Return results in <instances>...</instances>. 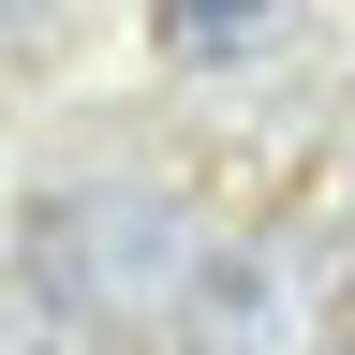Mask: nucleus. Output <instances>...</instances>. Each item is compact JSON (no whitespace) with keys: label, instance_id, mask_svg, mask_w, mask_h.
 <instances>
[{"label":"nucleus","instance_id":"nucleus-1","mask_svg":"<svg viewBox=\"0 0 355 355\" xmlns=\"http://www.w3.org/2000/svg\"><path fill=\"white\" fill-rule=\"evenodd\" d=\"M15 266H30L44 296L104 311V326H178L207 237H193V207H178V193H148V178H74V193H30Z\"/></svg>","mask_w":355,"mask_h":355},{"label":"nucleus","instance_id":"nucleus-2","mask_svg":"<svg viewBox=\"0 0 355 355\" xmlns=\"http://www.w3.org/2000/svg\"><path fill=\"white\" fill-rule=\"evenodd\" d=\"M178 355H311V266L282 237H207L178 296Z\"/></svg>","mask_w":355,"mask_h":355},{"label":"nucleus","instance_id":"nucleus-3","mask_svg":"<svg viewBox=\"0 0 355 355\" xmlns=\"http://www.w3.org/2000/svg\"><path fill=\"white\" fill-rule=\"evenodd\" d=\"M282 0H148V44L178 74H252V60H282Z\"/></svg>","mask_w":355,"mask_h":355},{"label":"nucleus","instance_id":"nucleus-4","mask_svg":"<svg viewBox=\"0 0 355 355\" xmlns=\"http://www.w3.org/2000/svg\"><path fill=\"white\" fill-rule=\"evenodd\" d=\"M0 355H133V326H104V311L44 296L30 266H0Z\"/></svg>","mask_w":355,"mask_h":355},{"label":"nucleus","instance_id":"nucleus-5","mask_svg":"<svg viewBox=\"0 0 355 355\" xmlns=\"http://www.w3.org/2000/svg\"><path fill=\"white\" fill-rule=\"evenodd\" d=\"M340 355H355V326H340Z\"/></svg>","mask_w":355,"mask_h":355}]
</instances>
